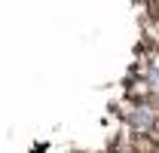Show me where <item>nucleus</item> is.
Returning a JSON list of instances; mask_svg holds the SVG:
<instances>
[{
	"label": "nucleus",
	"instance_id": "f257e3e1",
	"mask_svg": "<svg viewBox=\"0 0 159 153\" xmlns=\"http://www.w3.org/2000/svg\"><path fill=\"white\" fill-rule=\"evenodd\" d=\"M125 123H129V129L135 135H150L153 126L159 123V114L150 101H135V107L125 114Z\"/></svg>",
	"mask_w": 159,
	"mask_h": 153
},
{
	"label": "nucleus",
	"instance_id": "f03ea898",
	"mask_svg": "<svg viewBox=\"0 0 159 153\" xmlns=\"http://www.w3.org/2000/svg\"><path fill=\"white\" fill-rule=\"evenodd\" d=\"M144 80H147L150 92H156V95H159V58L150 61V67H144Z\"/></svg>",
	"mask_w": 159,
	"mask_h": 153
}]
</instances>
